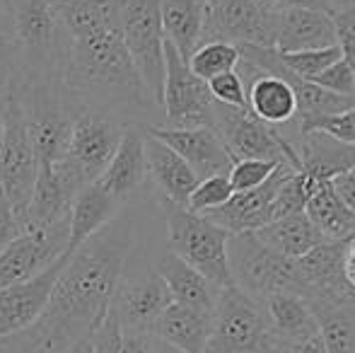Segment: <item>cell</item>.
Returning <instances> with one entry per match:
<instances>
[{
	"label": "cell",
	"instance_id": "10",
	"mask_svg": "<svg viewBox=\"0 0 355 353\" xmlns=\"http://www.w3.org/2000/svg\"><path fill=\"white\" fill-rule=\"evenodd\" d=\"M211 128L223 141L225 150L234 160H268L300 170L295 150L283 141L276 128L259 121L249 109H234L215 102Z\"/></svg>",
	"mask_w": 355,
	"mask_h": 353
},
{
	"label": "cell",
	"instance_id": "54",
	"mask_svg": "<svg viewBox=\"0 0 355 353\" xmlns=\"http://www.w3.org/2000/svg\"><path fill=\"white\" fill-rule=\"evenodd\" d=\"M331 3H334V8H343V5H348V3H353V0H331Z\"/></svg>",
	"mask_w": 355,
	"mask_h": 353
},
{
	"label": "cell",
	"instance_id": "52",
	"mask_svg": "<svg viewBox=\"0 0 355 353\" xmlns=\"http://www.w3.org/2000/svg\"><path fill=\"white\" fill-rule=\"evenodd\" d=\"M0 353H19V351L15 349V346L10 344L8 339H3V341H0Z\"/></svg>",
	"mask_w": 355,
	"mask_h": 353
},
{
	"label": "cell",
	"instance_id": "3",
	"mask_svg": "<svg viewBox=\"0 0 355 353\" xmlns=\"http://www.w3.org/2000/svg\"><path fill=\"white\" fill-rule=\"evenodd\" d=\"M12 19L22 46L24 80H58L68 56V34L56 0H12Z\"/></svg>",
	"mask_w": 355,
	"mask_h": 353
},
{
	"label": "cell",
	"instance_id": "27",
	"mask_svg": "<svg viewBox=\"0 0 355 353\" xmlns=\"http://www.w3.org/2000/svg\"><path fill=\"white\" fill-rule=\"evenodd\" d=\"M261 307L266 312L268 327L283 346L302 341L319 332V322L312 307L297 293H273V295L263 298Z\"/></svg>",
	"mask_w": 355,
	"mask_h": 353
},
{
	"label": "cell",
	"instance_id": "39",
	"mask_svg": "<svg viewBox=\"0 0 355 353\" xmlns=\"http://www.w3.org/2000/svg\"><path fill=\"white\" fill-rule=\"evenodd\" d=\"M208 92L218 104L225 107H234V109H247V85L239 78L237 71L232 73H223V76L213 78L206 83Z\"/></svg>",
	"mask_w": 355,
	"mask_h": 353
},
{
	"label": "cell",
	"instance_id": "50",
	"mask_svg": "<svg viewBox=\"0 0 355 353\" xmlns=\"http://www.w3.org/2000/svg\"><path fill=\"white\" fill-rule=\"evenodd\" d=\"M153 353H182V351H177L174 346H169V344H164V341H159V339H155V346H153Z\"/></svg>",
	"mask_w": 355,
	"mask_h": 353
},
{
	"label": "cell",
	"instance_id": "19",
	"mask_svg": "<svg viewBox=\"0 0 355 353\" xmlns=\"http://www.w3.org/2000/svg\"><path fill=\"white\" fill-rule=\"evenodd\" d=\"M148 182V162H145V133L141 126L128 123L123 128L121 143L109 160L107 170L99 175L97 184L112 193L116 201L128 206L133 196Z\"/></svg>",
	"mask_w": 355,
	"mask_h": 353
},
{
	"label": "cell",
	"instance_id": "38",
	"mask_svg": "<svg viewBox=\"0 0 355 353\" xmlns=\"http://www.w3.org/2000/svg\"><path fill=\"white\" fill-rule=\"evenodd\" d=\"M276 162L268 160H234L227 172L230 187H232L234 193L252 191V189L261 187L276 172Z\"/></svg>",
	"mask_w": 355,
	"mask_h": 353
},
{
	"label": "cell",
	"instance_id": "32",
	"mask_svg": "<svg viewBox=\"0 0 355 353\" xmlns=\"http://www.w3.org/2000/svg\"><path fill=\"white\" fill-rule=\"evenodd\" d=\"M189 71L203 83L213 80V78L223 76V73H232L239 66V51L234 44L227 42H203L196 46V51L187 58Z\"/></svg>",
	"mask_w": 355,
	"mask_h": 353
},
{
	"label": "cell",
	"instance_id": "44",
	"mask_svg": "<svg viewBox=\"0 0 355 353\" xmlns=\"http://www.w3.org/2000/svg\"><path fill=\"white\" fill-rule=\"evenodd\" d=\"M341 273H343V283H346V298H343V302L355 307V237L343 242Z\"/></svg>",
	"mask_w": 355,
	"mask_h": 353
},
{
	"label": "cell",
	"instance_id": "2",
	"mask_svg": "<svg viewBox=\"0 0 355 353\" xmlns=\"http://www.w3.org/2000/svg\"><path fill=\"white\" fill-rule=\"evenodd\" d=\"M68 34L61 89L83 104L126 114L136 126H155L162 112L143 85L119 29V0H56Z\"/></svg>",
	"mask_w": 355,
	"mask_h": 353
},
{
	"label": "cell",
	"instance_id": "5",
	"mask_svg": "<svg viewBox=\"0 0 355 353\" xmlns=\"http://www.w3.org/2000/svg\"><path fill=\"white\" fill-rule=\"evenodd\" d=\"M283 349L268 327L261 302L242 293L234 283L220 288L211 339L203 353H283Z\"/></svg>",
	"mask_w": 355,
	"mask_h": 353
},
{
	"label": "cell",
	"instance_id": "21",
	"mask_svg": "<svg viewBox=\"0 0 355 353\" xmlns=\"http://www.w3.org/2000/svg\"><path fill=\"white\" fill-rule=\"evenodd\" d=\"M145 162H148V177L155 182L159 196L187 208L189 196L198 184V177L193 175L191 167L172 148L148 133H145Z\"/></svg>",
	"mask_w": 355,
	"mask_h": 353
},
{
	"label": "cell",
	"instance_id": "51",
	"mask_svg": "<svg viewBox=\"0 0 355 353\" xmlns=\"http://www.w3.org/2000/svg\"><path fill=\"white\" fill-rule=\"evenodd\" d=\"M5 94L8 92L0 89V143H3V128H5Z\"/></svg>",
	"mask_w": 355,
	"mask_h": 353
},
{
	"label": "cell",
	"instance_id": "23",
	"mask_svg": "<svg viewBox=\"0 0 355 353\" xmlns=\"http://www.w3.org/2000/svg\"><path fill=\"white\" fill-rule=\"evenodd\" d=\"M123 208L126 206L116 201L109 191H104L97 182L80 189L71 203V213H68V252L78 250L94 232L109 225Z\"/></svg>",
	"mask_w": 355,
	"mask_h": 353
},
{
	"label": "cell",
	"instance_id": "22",
	"mask_svg": "<svg viewBox=\"0 0 355 353\" xmlns=\"http://www.w3.org/2000/svg\"><path fill=\"white\" fill-rule=\"evenodd\" d=\"M73 193L66 189L56 172V165H39L34 191L22 216V230H46L68 221Z\"/></svg>",
	"mask_w": 355,
	"mask_h": 353
},
{
	"label": "cell",
	"instance_id": "14",
	"mask_svg": "<svg viewBox=\"0 0 355 353\" xmlns=\"http://www.w3.org/2000/svg\"><path fill=\"white\" fill-rule=\"evenodd\" d=\"M68 252V221L46 230L22 232L0 252V291L37 276Z\"/></svg>",
	"mask_w": 355,
	"mask_h": 353
},
{
	"label": "cell",
	"instance_id": "33",
	"mask_svg": "<svg viewBox=\"0 0 355 353\" xmlns=\"http://www.w3.org/2000/svg\"><path fill=\"white\" fill-rule=\"evenodd\" d=\"M22 80V46H19L12 12H0V89L3 92L17 89Z\"/></svg>",
	"mask_w": 355,
	"mask_h": 353
},
{
	"label": "cell",
	"instance_id": "30",
	"mask_svg": "<svg viewBox=\"0 0 355 353\" xmlns=\"http://www.w3.org/2000/svg\"><path fill=\"white\" fill-rule=\"evenodd\" d=\"M304 216L312 221V225L322 232L327 242H346L355 237V213L343 206L329 182H322L309 196Z\"/></svg>",
	"mask_w": 355,
	"mask_h": 353
},
{
	"label": "cell",
	"instance_id": "16",
	"mask_svg": "<svg viewBox=\"0 0 355 353\" xmlns=\"http://www.w3.org/2000/svg\"><path fill=\"white\" fill-rule=\"evenodd\" d=\"M148 136L162 141L172 148L184 162L193 170L198 179L213 175H227L232 167V157L225 150L218 133L208 126L198 128H167V126H141Z\"/></svg>",
	"mask_w": 355,
	"mask_h": 353
},
{
	"label": "cell",
	"instance_id": "25",
	"mask_svg": "<svg viewBox=\"0 0 355 353\" xmlns=\"http://www.w3.org/2000/svg\"><path fill=\"white\" fill-rule=\"evenodd\" d=\"M213 312L172 302L153 327V336L182 353H203L211 339Z\"/></svg>",
	"mask_w": 355,
	"mask_h": 353
},
{
	"label": "cell",
	"instance_id": "9",
	"mask_svg": "<svg viewBox=\"0 0 355 353\" xmlns=\"http://www.w3.org/2000/svg\"><path fill=\"white\" fill-rule=\"evenodd\" d=\"M39 160L24 121V109L17 94L10 89L5 94V128L0 143V189L8 196L10 206L22 221L24 208L34 191Z\"/></svg>",
	"mask_w": 355,
	"mask_h": 353
},
{
	"label": "cell",
	"instance_id": "34",
	"mask_svg": "<svg viewBox=\"0 0 355 353\" xmlns=\"http://www.w3.org/2000/svg\"><path fill=\"white\" fill-rule=\"evenodd\" d=\"M319 179H314L312 175L302 170L290 172L288 177L283 179V184L278 187L276 196H273L271 203V221H278V218L285 216H295V213H302L304 206H307L309 196L317 191Z\"/></svg>",
	"mask_w": 355,
	"mask_h": 353
},
{
	"label": "cell",
	"instance_id": "48",
	"mask_svg": "<svg viewBox=\"0 0 355 353\" xmlns=\"http://www.w3.org/2000/svg\"><path fill=\"white\" fill-rule=\"evenodd\" d=\"M283 353H327L324 349V341H322V334H312L302 341H295V344H285Z\"/></svg>",
	"mask_w": 355,
	"mask_h": 353
},
{
	"label": "cell",
	"instance_id": "42",
	"mask_svg": "<svg viewBox=\"0 0 355 353\" xmlns=\"http://www.w3.org/2000/svg\"><path fill=\"white\" fill-rule=\"evenodd\" d=\"M119 339H121V327H119L114 312L109 310L102 327L92 334V353H116Z\"/></svg>",
	"mask_w": 355,
	"mask_h": 353
},
{
	"label": "cell",
	"instance_id": "28",
	"mask_svg": "<svg viewBox=\"0 0 355 353\" xmlns=\"http://www.w3.org/2000/svg\"><path fill=\"white\" fill-rule=\"evenodd\" d=\"M208 0H159L164 39L189 58L201 44L203 24H206Z\"/></svg>",
	"mask_w": 355,
	"mask_h": 353
},
{
	"label": "cell",
	"instance_id": "31",
	"mask_svg": "<svg viewBox=\"0 0 355 353\" xmlns=\"http://www.w3.org/2000/svg\"><path fill=\"white\" fill-rule=\"evenodd\" d=\"M309 307L327 353H355V307L346 302H314Z\"/></svg>",
	"mask_w": 355,
	"mask_h": 353
},
{
	"label": "cell",
	"instance_id": "13",
	"mask_svg": "<svg viewBox=\"0 0 355 353\" xmlns=\"http://www.w3.org/2000/svg\"><path fill=\"white\" fill-rule=\"evenodd\" d=\"M68 255L71 252L61 255L53 264L42 268L37 276L0 291V341L17 336L19 332L29 329L42 317L53 293V286L68 261Z\"/></svg>",
	"mask_w": 355,
	"mask_h": 353
},
{
	"label": "cell",
	"instance_id": "6",
	"mask_svg": "<svg viewBox=\"0 0 355 353\" xmlns=\"http://www.w3.org/2000/svg\"><path fill=\"white\" fill-rule=\"evenodd\" d=\"M123 128L126 123L94 112L73 117L66 153L61 162H56L58 177L73 196L87 184L97 182L99 175L107 170L109 160L121 143Z\"/></svg>",
	"mask_w": 355,
	"mask_h": 353
},
{
	"label": "cell",
	"instance_id": "35",
	"mask_svg": "<svg viewBox=\"0 0 355 353\" xmlns=\"http://www.w3.org/2000/svg\"><path fill=\"white\" fill-rule=\"evenodd\" d=\"M278 58H281V63L290 73H295V76L307 83H314L329 66H334L341 58V49L327 46V49H317V51L278 53Z\"/></svg>",
	"mask_w": 355,
	"mask_h": 353
},
{
	"label": "cell",
	"instance_id": "43",
	"mask_svg": "<svg viewBox=\"0 0 355 353\" xmlns=\"http://www.w3.org/2000/svg\"><path fill=\"white\" fill-rule=\"evenodd\" d=\"M22 232H24L22 221H19V216L15 213V208L10 206L8 196H5L3 189H0V252H3L10 242L17 240Z\"/></svg>",
	"mask_w": 355,
	"mask_h": 353
},
{
	"label": "cell",
	"instance_id": "15",
	"mask_svg": "<svg viewBox=\"0 0 355 353\" xmlns=\"http://www.w3.org/2000/svg\"><path fill=\"white\" fill-rule=\"evenodd\" d=\"M172 305L167 286L155 268L128 278L121 276L112 298V307L119 327L123 332H153L157 317Z\"/></svg>",
	"mask_w": 355,
	"mask_h": 353
},
{
	"label": "cell",
	"instance_id": "37",
	"mask_svg": "<svg viewBox=\"0 0 355 353\" xmlns=\"http://www.w3.org/2000/svg\"><path fill=\"white\" fill-rule=\"evenodd\" d=\"M297 123H300V131H322L327 136L336 138V141L346 143V146H355V104L348 107L346 112L302 119Z\"/></svg>",
	"mask_w": 355,
	"mask_h": 353
},
{
	"label": "cell",
	"instance_id": "29",
	"mask_svg": "<svg viewBox=\"0 0 355 353\" xmlns=\"http://www.w3.org/2000/svg\"><path fill=\"white\" fill-rule=\"evenodd\" d=\"M254 235L263 242L266 247H271L273 252L288 257V259H300L307 252H312L314 247L324 245V237L317 227L312 225L307 216L295 213V216H285L278 221H271L268 225H263L261 230H257Z\"/></svg>",
	"mask_w": 355,
	"mask_h": 353
},
{
	"label": "cell",
	"instance_id": "4",
	"mask_svg": "<svg viewBox=\"0 0 355 353\" xmlns=\"http://www.w3.org/2000/svg\"><path fill=\"white\" fill-rule=\"evenodd\" d=\"M157 206L167 225L169 252H174L198 273H203L218 288L232 286L227 264V232L201 213L177 206L162 196H157Z\"/></svg>",
	"mask_w": 355,
	"mask_h": 353
},
{
	"label": "cell",
	"instance_id": "12",
	"mask_svg": "<svg viewBox=\"0 0 355 353\" xmlns=\"http://www.w3.org/2000/svg\"><path fill=\"white\" fill-rule=\"evenodd\" d=\"M203 42H227L234 46H271L276 42V12L257 0H208Z\"/></svg>",
	"mask_w": 355,
	"mask_h": 353
},
{
	"label": "cell",
	"instance_id": "7",
	"mask_svg": "<svg viewBox=\"0 0 355 353\" xmlns=\"http://www.w3.org/2000/svg\"><path fill=\"white\" fill-rule=\"evenodd\" d=\"M227 264L234 286L257 302L283 291L302 295L297 261L273 252L254 232L230 235Z\"/></svg>",
	"mask_w": 355,
	"mask_h": 353
},
{
	"label": "cell",
	"instance_id": "46",
	"mask_svg": "<svg viewBox=\"0 0 355 353\" xmlns=\"http://www.w3.org/2000/svg\"><path fill=\"white\" fill-rule=\"evenodd\" d=\"M329 184H331L334 193L341 198L343 206H346L351 213H355V167H351V170H346V172H341V175L334 177Z\"/></svg>",
	"mask_w": 355,
	"mask_h": 353
},
{
	"label": "cell",
	"instance_id": "41",
	"mask_svg": "<svg viewBox=\"0 0 355 353\" xmlns=\"http://www.w3.org/2000/svg\"><path fill=\"white\" fill-rule=\"evenodd\" d=\"M334 27H336V46L341 49V58L348 61L355 71V0L334 12Z\"/></svg>",
	"mask_w": 355,
	"mask_h": 353
},
{
	"label": "cell",
	"instance_id": "20",
	"mask_svg": "<svg viewBox=\"0 0 355 353\" xmlns=\"http://www.w3.org/2000/svg\"><path fill=\"white\" fill-rule=\"evenodd\" d=\"M334 15L319 10H278L276 12V42L278 53L317 51L336 46Z\"/></svg>",
	"mask_w": 355,
	"mask_h": 353
},
{
	"label": "cell",
	"instance_id": "49",
	"mask_svg": "<svg viewBox=\"0 0 355 353\" xmlns=\"http://www.w3.org/2000/svg\"><path fill=\"white\" fill-rule=\"evenodd\" d=\"M66 353H92V339L80 341V344H75L73 349H68Z\"/></svg>",
	"mask_w": 355,
	"mask_h": 353
},
{
	"label": "cell",
	"instance_id": "36",
	"mask_svg": "<svg viewBox=\"0 0 355 353\" xmlns=\"http://www.w3.org/2000/svg\"><path fill=\"white\" fill-rule=\"evenodd\" d=\"M232 193L234 191L230 187L227 175H213L206 179H198L196 189H193L187 201V208L193 213H211L215 208L223 206V203H227Z\"/></svg>",
	"mask_w": 355,
	"mask_h": 353
},
{
	"label": "cell",
	"instance_id": "24",
	"mask_svg": "<svg viewBox=\"0 0 355 353\" xmlns=\"http://www.w3.org/2000/svg\"><path fill=\"white\" fill-rule=\"evenodd\" d=\"M155 271L167 286L172 302L187 307H196V310L213 312L215 302H218L220 288L208 281L203 273H198L193 266H189L184 259H179L174 252H162L155 261Z\"/></svg>",
	"mask_w": 355,
	"mask_h": 353
},
{
	"label": "cell",
	"instance_id": "11",
	"mask_svg": "<svg viewBox=\"0 0 355 353\" xmlns=\"http://www.w3.org/2000/svg\"><path fill=\"white\" fill-rule=\"evenodd\" d=\"M162 123L167 128H198L213 123L215 99L208 85L189 71L187 58L164 39V83H162Z\"/></svg>",
	"mask_w": 355,
	"mask_h": 353
},
{
	"label": "cell",
	"instance_id": "18",
	"mask_svg": "<svg viewBox=\"0 0 355 353\" xmlns=\"http://www.w3.org/2000/svg\"><path fill=\"white\" fill-rule=\"evenodd\" d=\"M239 78L247 85V109L271 128H283L297 119V99L283 78L263 73L239 58Z\"/></svg>",
	"mask_w": 355,
	"mask_h": 353
},
{
	"label": "cell",
	"instance_id": "47",
	"mask_svg": "<svg viewBox=\"0 0 355 353\" xmlns=\"http://www.w3.org/2000/svg\"><path fill=\"white\" fill-rule=\"evenodd\" d=\"M273 10H319V12L334 15L336 8H334L331 0H273Z\"/></svg>",
	"mask_w": 355,
	"mask_h": 353
},
{
	"label": "cell",
	"instance_id": "8",
	"mask_svg": "<svg viewBox=\"0 0 355 353\" xmlns=\"http://www.w3.org/2000/svg\"><path fill=\"white\" fill-rule=\"evenodd\" d=\"M119 29L143 85L159 104L164 83V29L159 0H119Z\"/></svg>",
	"mask_w": 355,
	"mask_h": 353
},
{
	"label": "cell",
	"instance_id": "17",
	"mask_svg": "<svg viewBox=\"0 0 355 353\" xmlns=\"http://www.w3.org/2000/svg\"><path fill=\"white\" fill-rule=\"evenodd\" d=\"M295 172V167L290 165H278L276 172L261 184V187L252 189V191L232 193L227 203H223L220 208H215L211 213H201L208 221L215 223L218 227H223L227 235H239V232H257L263 225L271 223V203L276 196L278 187L283 184V179Z\"/></svg>",
	"mask_w": 355,
	"mask_h": 353
},
{
	"label": "cell",
	"instance_id": "45",
	"mask_svg": "<svg viewBox=\"0 0 355 353\" xmlns=\"http://www.w3.org/2000/svg\"><path fill=\"white\" fill-rule=\"evenodd\" d=\"M155 336L153 332H123L119 339L116 353H153Z\"/></svg>",
	"mask_w": 355,
	"mask_h": 353
},
{
	"label": "cell",
	"instance_id": "1",
	"mask_svg": "<svg viewBox=\"0 0 355 353\" xmlns=\"http://www.w3.org/2000/svg\"><path fill=\"white\" fill-rule=\"evenodd\" d=\"M138 235L141 218L123 208L109 225L73 250L46 310L29 329L10 336V344L19 353H66L80 341L92 339L112 307L114 291L136 252Z\"/></svg>",
	"mask_w": 355,
	"mask_h": 353
},
{
	"label": "cell",
	"instance_id": "26",
	"mask_svg": "<svg viewBox=\"0 0 355 353\" xmlns=\"http://www.w3.org/2000/svg\"><path fill=\"white\" fill-rule=\"evenodd\" d=\"M295 155L300 160V170L319 182H331L341 172L355 167V146H346L322 131H300Z\"/></svg>",
	"mask_w": 355,
	"mask_h": 353
},
{
	"label": "cell",
	"instance_id": "53",
	"mask_svg": "<svg viewBox=\"0 0 355 353\" xmlns=\"http://www.w3.org/2000/svg\"><path fill=\"white\" fill-rule=\"evenodd\" d=\"M12 10V0H0V12H10Z\"/></svg>",
	"mask_w": 355,
	"mask_h": 353
},
{
	"label": "cell",
	"instance_id": "40",
	"mask_svg": "<svg viewBox=\"0 0 355 353\" xmlns=\"http://www.w3.org/2000/svg\"><path fill=\"white\" fill-rule=\"evenodd\" d=\"M314 85L327 89L331 94H341V97L355 99V71L348 61L338 58L334 66H329L322 76L314 80Z\"/></svg>",
	"mask_w": 355,
	"mask_h": 353
}]
</instances>
